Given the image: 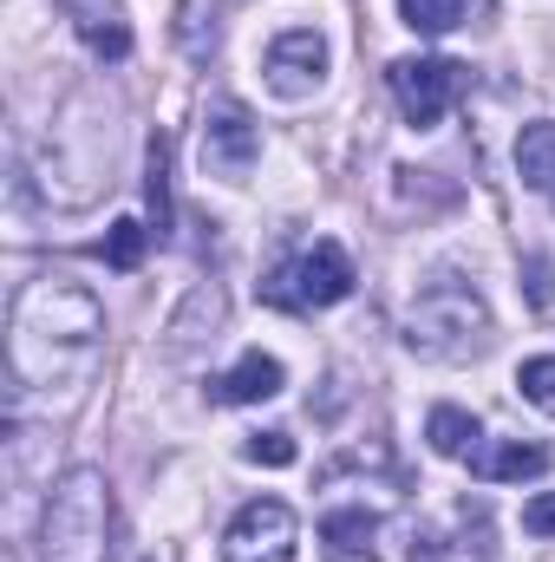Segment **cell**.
Instances as JSON below:
<instances>
[{"label":"cell","instance_id":"1","mask_svg":"<svg viewBox=\"0 0 555 562\" xmlns=\"http://www.w3.org/2000/svg\"><path fill=\"white\" fill-rule=\"evenodd\" d=\"M105 347V307L86 281L66 276H39L20 288L13 301V380L33 386V393H53V386H79L92 373Z\"/></svg>","mask_w":555,"mask_h":562},{"label":"cell","instance_id":"2","mask_svg":"<svg viewBox=\"0 0 555 562\" xmlns=\"http://www.w3.org/2000/svg\"><path fill=\"white\" fill-rule=\"evenodd\" d=\"M406 347H412L418 360H444V367L477 360L490 347V307H484V294L457 288V281L424 288L406 307Z\"/></svg>","mask_w":555,"mask_h":562},{"label":"cell","instance_id":"3","mask_svg":"<svg viewBox=\"0 0 555 562\" xmlns=\"http://www.w3.org/2000/svg\"><path fill=\"white\" fill-rule=\"evenodd\" d=\"M112 530V484L99 464H72L46 497V562H105Z\"/></svg>","mask_w":555,"mask_h":562},{"label":"cell","instance_id":"4","mask_svg":"<svg viewBox=\"0 0 555 562\" xmlns=\"http://www.w3.org/2000/svg\"><path fill=\"white\" fill-rule=\"evenodd\" d=\"M386 79H393V99H399L406 125H418V132H431V125L457 105V92H464V66H457V59H438V53L393 59Z\"/></svg>","mask_w":555,"mask_h":562},{"label":"cell","instance_id":"5","mask_svg":"<svg viewBox=\"0 0 555 562\" xmlns=\"http://www.w3.org/2000/svg\"><path fill=\"white\" fill-rule=\"evenodd\" d=\"M353 294V262L340 243H314L307 256H294L287 269L269 276V301L275 307H333Z\"/></svg>","mask_w":555,"mask_h":562},{"label":"cell","instance_id":"6","mask_svg":"<svg viewBox=\"0 0 555 562\" xmlns=\"http://www.w3.org/2000/svg\"><path fill=\"white\" fill-rule=\"evenodd\" d=\"M301 557V517L281 497H256L236 510L229 537H223V562H294Z\"/></svg>","mask_w":555,"mask_h":562},{"label":"cell","instance_id":"7","mask_svg":"<svg viewBox=\"0 0 555 562\" xmlns=\"http://www.w3.org/2000/svg\"><path fill=\"white\" fill-rule=\"evenodd\" d=\"M262 157V132L249 119L242 99H209L203 112V177H223V183H242Z\"/></svg>","mask_w":555,"mask_h":562},{"label":"cell","instance_id":"8","mask_svg":"<svg viewBox=\"0 0 555 562\" xmlns=\"http://www.w3.org/2000/svg\"><path fill=\"white\" fill-rule=\"evenodd\" d=\"M320 79H327V40L314 26H287V33L269 40V86H275V99H307V92H320Z\"/></svg>","mask_w":555,"mask_h":562},{"label":"cell","instance_id":"9","mask_svg":"<svg viewBox=\"0 0 555 562\" xmlns=\"http://www.w3.org/2000/svg\"><path fill=\"white\" fill-rule=\"evenodd\" d=\"M59 13L79 26V40L105 59L132 53V26H125V0H59Z\"/></svg>","mask_w":555,"mask_h":562},{"label":"cell","instance_id":"10","mask_svg":"<svg viewBox=\"0 0 555 562\" xmlns=\"http://www.w3.org/2000/svg\"><path fill=\"white\" fill-rule=\"evenodd\" d=\"M281 386H287V373H281L275 353H242V360L216 380V400H223V406H262V400H275Z\"/></svg>","mask_w":555,"mask_h":562},{"label":"cell","instance_id":"11","mask_svg":"<svg viewBox=\"0 0 555 562\" xmlns=\"http://www.w3.org/2000/svg\"><path fill=\"white\" fill-rule=\"evenodd\" d=\"M517 177L536 196H550V210H555V119L523 125V138H517Z\"/></svg>","mask_w":555,"mask_h":562},{"label":"cell","instance_id":"12","mask_svg":"<svg viewBox=\"0 0 555 562\" xmlns=\"http://www.w3.org/2000/svg\"><path fill=\"white\" fill-rule=\"evenodd\" d=\"M477 471H484L490 484H523V477H543V471H550V451H543V445H523V438H510V445H490V451H477Z\"/></svg>","mask_w":555,"mask_h":562},{"label":"cell","instance_id":"13","mask_svg":"<svg viewBox=\"0 0 555 562\" xmlns=\"http://www.w3.org/2000/svg\"><path fill=\"white\" fill-rule=\"evenodd\" d=\"M144 210H150V236H170V138L150 132L144 144Z\"/></svg>","mask_w":555,"mask_h":562},{"label":"cell","instance_id":"14","mask_svg":"<svg viewBox=\"0 0 555 562\" xmlns=\"http://www.w3.org/2000/svg\"><path fill=\"white\" fill-rule=\"evenodd\" d=\"M424 438H431V451L438 458H471L477 451V419L464 413V406H431V419H424Z\"/></svg>","mask_w":555,"mask_h":562},{"label":"cell","instance_id":"15","mask_svg":"<svg viewBox=\"0 0 555 562\" xmlns=\"http://www.w3.org/2000/svg\"><path fill=\"white\" fill-rule=\"evenodd\" d=\"M373 530H380V517L360 504V510H327L320 517V537L333 543V550H360V543H373Z\"/></svg>","mask_w":555,"mask_h":562},{"label":"cell","instance_id":"16","mask_svg":"<svg viewBox=\"0 0 555 562\" xmlns=\"http://www.w3.org/2000/svg\"><path fill=\"white\" fill-rule=\"evenodd\" d=\"M399 20L412 26V33H451L457 20H464V0H399Z\"/></svg>","mask_w":555,"mask_h":562},{"label":"cell","instance_id":"17","mask_svg":"<svg viewBox=\"0 0 555 562\" xmlns=\"http://www.w3.org/2000/svg\"><path fill=\"white\" fill-rule=\"evenodd\" d=\"M517 393H523L536 413H550L555 419V353H536V360L517 367Z\"/></svg>","mask_w":555,"mask_h":562},{"label":"cell","instance_id":"18","mask_svg":"<svg viewBox=\"0 0 555 562\" xmlns=\"http://www.w3.org/2000/svg\"><path fill=\"white\" fill-rule=\"evenodd\" d=\"M144 243H150V223L118 216V223H112V236H105V262H112V269H138V262H144Z\"/></svg>","mask_w":555,"mask_h":562},{"label":"cell","instance_id":"19","mask_svg":"<svg viewBox=\"0 0 555 562\" xmlns=\"http://www.w3.org/2000/svg\"><path fill=\"white\" fill-rule=\"evenodd\" d=\"M242 458H249V464H269V471H281V464H294V458H301V445H294V431H256V438L242 445Z\"/></svg>","mask_w":555,"mask_h":562},{"label":"cell","instance_id":"20","mask_svg":"<svg viewBox=\"0 0 555 562\" xmlns=\"http://www.w3.org/2000/svg\"><path fill=\"white\" fill-rule=\"evenodd\" d=\"M523 530H530V537H555V491H543V497L523 504Z\"/></svg>","mask_w":555,"mask_h":562},{"label":"cell","instance_id":"21","mask_svg":"<svg viewBox=\"0 0 555 562\" xmlns=\"http://www.w3.org/2000/svg\"><path fill=\"white\" fill-rule=\"evenodd\" d=\"M530 301H536V307L555 301V262L550 256H530Z\"/></svg>","mask_w":555,"mask_h":562},{"label":"cell","instance_id":"22","mask_svg":"<svg viewBox=\"0 0 555 562\" xmlns=\"http://www.w3.org/2000/svg\"><path fill=\"white\" fill-rule=\"evenodd\" d=\"M333 562H373V557H366V550H340Z\"/></svg>","mask_w":555,"mask_h":562}]
</instances>
